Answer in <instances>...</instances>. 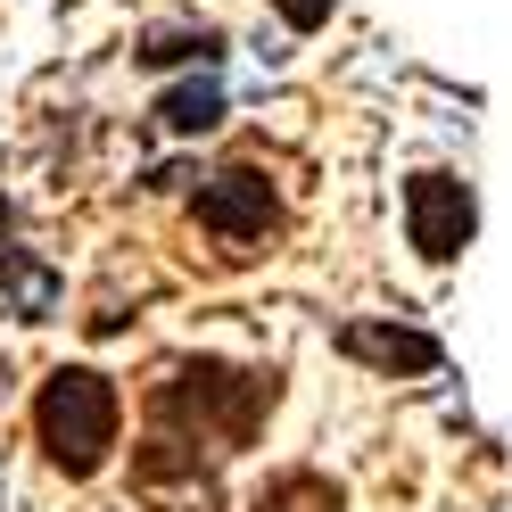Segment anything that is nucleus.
Instances as JSON below:
<instances>
[{
    "mask_svg": "<svg viewBox=\"0 0 512 512\" xmlns=\"http://www.w3.org/2000/svg\"><path fill=\"white\" fill-rule=\"evenodd\" d=\"M281 397V372H240V364H166L149 389V446H141V479H207L215 455H232L265 430V413Z\"/></svg>",
    "mask_w": 512,
    "mask_h": 512,
    "instance_id": "f257e3e1",
    "label": "nucleus"
},
{
    "mask_svg": "<svg viewBox=\"0 0 512 512\" xmlns=\"http://www.w3.org/2000/svg\"><path fill=\"white\" fill-rule=\"evenodd\" d=\"M116 430H124V389L100 372V364H58L34 397V438L50 471L67 479H100L108 455H116Z\"/></svg>",
    "mask_w": 512,
    "mask_h": 512,
    "instance_id": "f03ea898",
    "label": "nucleus"
},
{
    "mask_svg": "<svg viewBox=\"0 0 512 512\" xmlns=\"http://www.w3.org/2000/svg\"><path fill=\"white\" fill-rule=\"evenodd\" d=\"M190 215H199V232L223 248V256H256V240L281 223V199H273V174L256 166H223L199 182V199H190Z\"/></svg>",
    "mask_w": 512,
    "mask_h": 512,
    "instance_id": "7ed1b4c3",
    "label": "nucleus"
},
{
    "mask_svg": "<svg viewBox=\"0 0 512 512\" xmlns=\"http://www.w3.org/2000/svg\"><path fill=\"white\" fill-rule=\"evenodd\" d=\"M471 223H479V207H471L463 174H413L405 182V240L422 248L430 265H455L471 248Z\"/></svg>",
    "mask_w": 512,
    "mask_h": 512,
    "instance_id": "20e7f679",
    "label": "nucleus"
},
{
    "mask_svg": "<svg viewBox=\"0 0 512 512\" xmlns=\"http://www.w3.org/2000/svg\"><path fill=\"white\" fill-rule=\"evenodd\" d=\"M331 347L347 364H372V372H438L446 364V347L430 339V331H413V323H372V314H356V323H339L331 331Z\"/></svg>",
    "mask_w": 512,
    "mask_h": 512,
    "instance_id": "39448f33",
    "label": "nucleus"
},
{
    "mask_svg": "<svg viewBox=\"0 0 512 512\" xmlns=\"http://www.w3.org/2000/svg\"><path fill=\"white\" fill-rule=\"evenodd\" d=\"M58 306V273L42 265V256L17 248V207L0 199V314H17V323H50Z\"/></svg>",
    "mask_w": 512,
    "mask_h": 512,
    "instance_id": "423d86ee",
    "label": "nucleus"
},
{
    "mask_svg": "<svg viewBox=\"0 0 512 512\" xmlns=\"http://www.w3.org/2000/svg\"><path fill=\"white\" fill-rule=\"evenodd\" d=\"M149 116L166 124L174 141H199V133H215V124H223V83H215V75H199V83H174V91H166V100H157Z\"/></svg>",
    "mask_w": 512,
    "mask_h": 512,
    "instance_id": "0eeeda50",
    "label": "nucleus"
},
{
    "mask_svg": "<svg viewBox=\"0 0 512 512\" xmlns=\"http://www.w3.org/2000/svg\"><path fill=\"white\" fill-rule=\"evenodd\" d=\"M133 58H141V67H190V58L215 67V58H223V34H215V25H149Z\"/></svg>",
    "mask_w": 512,
    "mask_h": 512,
    "instance_id": "6e6552de",
    "label": "nucleus"
},
{
    "mask_svg": "<svg viewBox=\"0 0 512 512\" xmlns=\"http://www.w3.org/2000/svg\"><path fill=\"white\" fill-rule=\"evenodd\" d=\"M256 512H347V496L323 471H273L265 496H256Z\"/></svg>",
    "mask_w": 512,
    "mask_h": 512,
    "instance_id": "1a4fd4ad",
    "label": "nucleus"
},
{
    "mask_svg": "<svg viewBox=\"0 0 512 512\" xmlns=\"http://www.w3.org/2000/svg\"><path fill=\"white\" fill-rule=\"evenodd\" d=\"M331 9H339V0H273V17L290 25V34H314V25H331Z\"/></svg>",
    "mask_w": 512,
    "mask_h": 512,
    "instance_id": "9d476101",
    "label": "nucleus"
}]
</instances>
